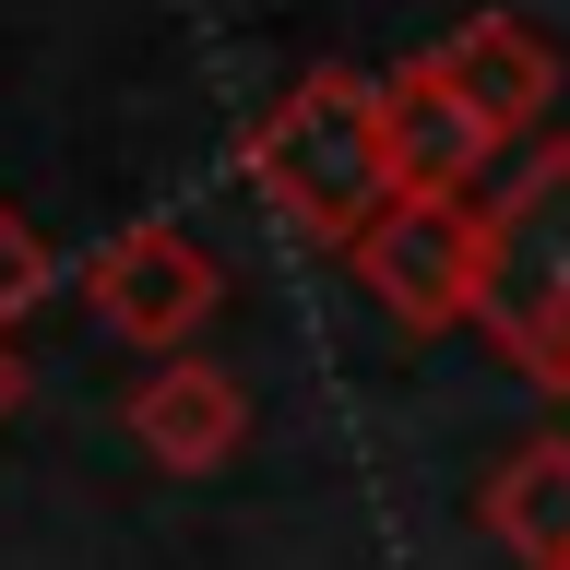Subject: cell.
Returning a JSON list of instances; mask_svg holds the SVG:
<instances>
[{
  "label": "cell",
  "instance_id": "1",
  "mask_svg": "<svg viewBox=\"0 0 570 570\" xmlns=\"http://www.w3.org/2000/svg\"><path fill=\"white\" fill-rule=\"evenodd\" d=\"M249 178H262L309 238L356 249L392 203H404V190H416V178H404V142H392L381 71H345V60L297 71V83L249 119Z\"/></svg>",
  "mask_w": 570,
  "mask_h": 570
},
{
  "label": "cell",
  "instance_id": "2",
  "mask_svg": "<svg viewBox=\"0 0 570 570\" xmlns=\"http://www.w3.org/2000/svg\"><path fill=\"white\" fill-rule=\"evenodd\" d=\"M475 333H488L523 381L570 392V142H534L523 167L488 190V285H475Z\"/></svg>",
  "mask_w": 570,
  "mask_h": 570
},
{
  "label": "cell",
  "instance_id": "3",
  "mask_svg": "<svg viewBox=\"0 0 570 570\" xmlns=\"http://www.w3.org/2000/svg\"><path fill=\"white\" fill-rule=\"evenodd\" d=\"M356 285H368L404 333L475 321V285H488V203H475V190H404V203L356 238Z\"/></svg>",
  "mask_w": 570,
  "mask_h": 570
},
{
  "label": "cell",
  "instance_id": "4",
  "mask_svg": "<svg viewBox=\"0 0 570 570\" xmlns=\"http://www.w3.org/2000/svg\"><path fill=\"white\" fill-rule=\"evenodd\" d=\"M83 297H96V321H107V333H131V345L167 368V356L190 345L214 309H226V262H214L190 226L142 214V226H119V238L83 262Z\"/></svg>",
  "mask_w": 570,
  "mask_h": 570
},
{
  "label": "cell",
  "instance_id": "5",
  "mask_svg": "<svg viewBox=\"0 0 570 570\" xmlns=\"http://www.w3.org/2000/svg\"><path fill=\"white\" fill-rule=\"evenodd\" d=\"M131 440L167 463V475H214V463L249 440L238 368H214V356H167L155 381H131Z\"/></svg>",
  "mask_w": 570,
  "mask_h": 570
},
{
  "label": "cell",
  "instance_id": "6",
  "mask_svg": "<svg viewBox=\"0 0 570 570\" xmlns=\"http://www.w3.org/2000/svg\"><path fill=\"white\" fill-rule=\"evenodd\" d=\"M440 71L463 83V107H475L499 142L547 131V96H559V48H547L523 12H475L463 36H440Z\"/></svg>",
  "mask_w": 570,
  "mask_h": 570
},
{
  "label": "cell",
  "instance_id": "7",
  "mask_svg": "<svg viewBox=\"0 0 570 570\" xmlns=\"http://www.w3.org/2000/svg\"><path fill=\"white\" fill-rule=\"evenodd\" d=\"M381 96H392V142H404V178L416 190H475L499 155V131L463 107V83L440 71V48H416L404 71H381Z\"/></svg>",
  "mask_w": 570,
  "mask_h": 570
},
{
  "label": "cell",
  "instance_id": "8",
  "mask_svg": "<svg viewBox=\"0 0 570 570\" xmlns=\"http://www.w3.org/2000/svg\"><path fill=\"white\" fill-rule=\"evenodd\" d=\"M488 534L523 570H570V440H523L488 475Z\"/></svg>",
  "mask_w": 570,
  "mask_h": 570
},
{
  "label": "cell",
  "instance_id": "9",
  "mask_svg": "<svg viewBox=\"0 0 570 570\" xmlns=\"http://www.w3.org/2000/svg\"><path fill=\"white\" fill-rule=\"evenodd\" d=\"M48 285H60V262H48V238H36L24 214L0 203V345H12V321H24L36 297H48Z\"/></svg>",
  "mask_w": 570,
  "mask_h": 570
},
{
  "label": "cell",
  "instance_id": "10",
  "mask_svg": "<svg viewBox=\"0 0 570 570\" xmlns=\"http://www.w3.org/2000/svg\"><path fill=\"white\" fill-rule=\"evenodd\" d=\"M24 404V345H0V416Z\"/></svg>",
  "mask_w": 570,
  "mask_h": 570
}]
</instances>
